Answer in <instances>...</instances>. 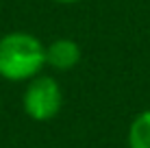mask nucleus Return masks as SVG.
Instances as JSON below:
<instances>
[{
    "mask_svg": "<svg viewBox=\"0 0 150 148\" xmlns=\"http://www.w3.org/2000/svg\"><path fill=\"white\" fill-rule=\"evenodd\" d=\"M46 68V46L26 30H11L0 37V79L24 83Z\"/></svg>",
    "mask_w": 150,
    "mask_h": 148,
    "instance_id": "1",
    "label": "nucleus"
},
{
    "mask_svg": "<svg viewBox=\"0 0 150 148\" xmlns=\"http://www.w3.org/2000/svg\"><path fill=\"white\" fill-rule=\"evenodd\" d=\"M22 109L30 120L48 122L63 109V89L54 76L39 74L28 81L22 94Z\"/></svg>",
    "mask_w": 150,
    "mask_h": 148,
    "instance_id": "2",
    "label": "nucleus"
},
{
    "mask_svg": "<svg viewBox=\"0 0 150 148\" xmlns=\"http://www.w3.org/2000/svg\"><path fill=\"white\" fill-rule=\"evenodd\" d=\"M81 57L83 50L79 42L70 37H59L46 46V65H50L52 70H59V72H68V70L76 68Z\"/></svg>",
    "mask_w": 150,
    "mask_h": 148,
    "instance_id": "3",
    "label": "nucleus"
},
{
    "mask_svg": "<svg viewBox=\"0 0 150 148\" xmlns=\"http://www.w3.org/2000/svg\"><path fill=\"white\" fill-rule=\"evenodd\" d=\"M126 144L128 148H150V109L137 113L128 124Z\"/></svg>",
    "mask_w": 150,
    "mask_h": 148,
    "instance_id": "4",
    "label": "nucleus"
},
{
    "mask_svg": "<svg viewBox=\"0 0 150 148\" xmlns=\"http://www.w3.org/2000/svg\"><path fill=\"white\" fill-rule=\"evenodd\" d=\"M52 2H59V4H76L81 0H52Z\"/></svg>",
    "mask_w": 150,
    "mask_h": 148,
    "instance_id": "5",
    "label": "nucleus"
}]
</instances>
